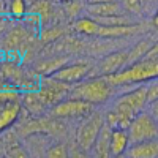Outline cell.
Segmentation results:
<instances>
[{
	"instance_id": "8fae6325",
	"label": "cell",
	"mask_w": 158,
	"mask_h": 158,
	"mask_svg": "<svg viewBox=\"0 0 158 158\" xmlns=\"http://www.w3.org/2000/svg\"><path fill=\"white\" fill-rule=\"evenodd\" d=\"M24 108L21 103H5L0 108V130L8 131L16 128V123L22 118Z\"/></svg>"
},
{
	"instance_id": "d6986e66",
	"label": "cell",
	"mask_w": 158,
	"mask_h": 158,
	"mask_svg": "<svg viewBox=\"0 0 158 158\" xmlns=\"http://www.w3.org/2000/svg\"><path fill=\"white\" fill-rule=\"evenodd\" d=\"M73 29L76 33L84 35V36H97V30H98V22L90 18V16H82L81 19L74 21Z\"/></svg>"
},
{
	"instance_id": "9c48e42d",
	"label": "cell",
	"mask_w": 158,
	"mask_h": 158,
	"mask_svg": "<svg viewBox=\"0 0 158 158\" xmlns=\"http://www.w3.org/2000/svg\"><path fill=\"white\" fill-rule=\"evenodd\" d=\"M117 98L122 103H125L128 108H131L136 114L146 111L147 106H149V103H147V85L146 84H141V85H136L131 90L122 92L120 95H117Z\"/></svg>"
},
{
	"instance_id": "ba28073f",
	"label": "cell",
	"mask_w": 158,
	"mask_h": 158,
	"mask_svg": "<svg viewBox=\"0 0 158 158\" xmlns=\"http://www.w3.org/2000/svg\"><path fill=\"white\" fill-rule=\"evenodd\" d=\"M128 67V51H115L104 57L100 63H97L95 71L101 77H106L115 73H120Z\"/></svg>"
},
{
	"instance_id": "603a6c76",
	"label": "cell",
	"mask_w": 158,
	"mask_h": 158,
	"mask_svg": "<svg viewBox=\"0 0 158 158\" xmlns=\"http://www.w3.org/2000/svg\"><path fill=\"white\" fill-rule=\"evenodd\" d=\"M85 8H87V3H82V2H70V3L63 5L65 15H67L70 19H73V21L81 19L82 18L81 15L85 11Z\"/></svg>"
},
{
	"instance_id": "7a4b0ae2",
	"label": "cell",
	"mask_w": 158,
	"mask_h": 158,
	"mask_svg": "<svg viewBox=\"0 0 158 158\" xmlns=\"http://www.w3.org/2000/svg\"><path fill=\"white\" fill-rule=\"evenodd\" d=\"M15 130L19 138H29L33 135L60 138V136H65L68 131L65 120H60V118H56L52 115H43V117L27 115L19 125H16Z\"/></svg>"
},
{
	"instance_id": "83f0119b",
	"label": "cell",
	"mask_w": 158,
	"mask_h": 158,
	"mask_svg": "<svg viewBox=\"0 0 158 158\" xmlns=\"http://www.w3.org/2000/svg\"><path fill=\"white\" fill-rule=\"evenodd\" d=\"M147 111L153 115V118L158 122V101H155V103L149 104V106H147Z\"/></svg>"
},
{
	"instance_id": "e0dca14e",
	"label": "cell",
	"mask_w": 158,
	"mask_h": 158,
	"mask_svg": "<svg viewBox=\"0 0 158 158\" xmlns=\"http://www.w3.org/2000/svg\"><path fill=\"white\" fill-rule=\"evenodd\" d=\"M65 65H68V59L63 57V56H59V57H54V59H46V60H41L36 67V73L41 74L43 77H51L52 74H56L62 67H65Z\"/></svg>"
},
{
	"instance_id": "52a82bcc",
	"label": "cell",
	"mask_w": 158,
	"mask_h": 158,
	"mask_svg": "<svg viewBox=\"0 0 158 158\" xmlns=\"http://www.w3.org/2000/svg\"><path fill=\"white\" fill-rule=\"evenodd\" d=\"M94 63L92 62H76V63H68L62 67L56 74H52L51 77L57 79L60 82L70 84V85H76L79 82L85 81L87 77H92L94 73Z\"/></svg>"
},
{
	"instance_id": "277c9868",
	"label": "cell",
	"mask_w": 158,
	"mask_h": 158,
	"mask_svg": "<svg viewBox=\"0 0 158 158\" xmlns=\"http://www.w3.org/2000/svg\"><path fill=\"white\" fill-rule=\"evenodd\" d=\"M127 131H128L131 144L153 141V139H158V122L146 109L133 118V122H131Z\"/></svg>"
},
{
	"instance_id": "2e32d148",
	"label": "cell",
	"mask_w": 158,
	"mask_h": 158,
	"mask_svg": "<svg viewBox=\"0 0 158 158\" xmlns=\"http://www.w3.org/2000/svg\"><path fill=\"white\" fill-rule=\"evenodd\" d=\"M131 142H130V136L127 130H120L115 128L111 133V153L112 156H120L125 155L127 150L130 149Z\"/></svg>"
},
{
	"instance_id": "5b68a950",
	"label": "cell",
	"mask_w": 158,
	"mask_h": 158,
	"mask_svg": "<svg viewBox=\"0 0 158 158\" xmlns=\"http://www.w3.org/2000/svg\"><path fill=\"white\" fill-rule=\"evenodd\" d=\"M71 89H73V85L60 82L54 77H43L41 89L38 90V95L41 98V101L44 103V106L51 111L63 100L70 98Z\"/></svg>"
},
{
	"instance_id": "8992f818",
	"label": "cell",
	"mask_w": 158,
	"mask_h": 158,
	"mask_svg": "<svg viewBox=\"0 0 158 158\" xmlns=\"http://www.w3.org/2000/svg\"><path fill=\"white\" fill-rule=\"evenodd\" d=\"M95 111V106L74 98H67L59 103L56 108H52L49 115L60 118V120H82L90 112Z\"/></svg>"
},
{
	"instance_id": "7c38bea8",
	"label": "cell",
	"mask_w": 158,
	"mask_h": 158,
	"mask_svg": "<svg viewBox=\"0 0 158 158\" xmlns=\"http://www.w3.org/2000/svg\"><path fill=\"white\" fill-rule=\"evenodd\" d=\"M144 27L141 24H133V25H100L98 24V30L97 36L98 38H122V36H131L142 32Z\"/></svg>"
},
{
	"instance_id": "484cf974",
	"label": "cell",
	"mask_w": 158,
	"mask_h": 158,
	"mask_svg": "<svg viewBox=\"0 0 158 158\" xmlns=\"http://www.w3.org/2000/svg\"><path fill=\"white\" fill-rule=\"evenodd\" d=\"M70 158H92V156H90V152H85L79 146L73 144L71 149H70Z\"/></svg>"
},
{
	"instance_id": "4fadbf2b",
	"label": "cell",
	"mask_w": 158,
	"mask_h": 158,
	"mask_svg": "<svg viewBox=\"0 0 158 158\" xmlns=\"http://www.w3.org/2000/svg\"><path fill=\"white\" fill-rule=\"evenodd\" d=\"M21 104L29 117H43L46 115L48 108L44 106V103L40 98L38 92H25L22 94V100Z\"/></svg>"
},
{
	"instance_id": "f546056e",
	"label": "cell",
	"mask_w": 158,
	"mask_h": 158,
	"mask_svg": "<svg viewBox=\"0 0 158 158\" xmlns=\"http://www.w3.org/2000/svg\"><path fill=\"white\" fill-rule=\"evenodd\" d=\"M112 158H127L125 155H120V156H112Z\"/></svg>"
},
{
	"instance_id": "5bb4252c",
	"label": "cell",
	"mask_w": 158,
	"mask_h": 158,
	"mask_svg": "<svg viewBox=\"0 0 158 158\" xmlns=\"http://www.w3.org/2000/svg\"><path fill=\"white\" fill-rule=\"evenodd\" d=\"M111 133H112V130L108 125H104V128L101 130L97 142L94 144V147H92V150H90L92 158H112V153H111Z\"/></svg>"
},
{
	"instance_id": "d4e9b609",
	"label": "cell",
	"mask_w": 158,
	"mask_h": 158,
	"mask_svg": "<svg viewBox=\"0 0 158 158\" xmlns=\"http://www.w3.org/2000/svg\"><path fill=\"white\" fill-rule=\"evenodd\" d=\"M146 85H147V103L152 104L158 101V77L149 81Z\"/></svg>"
},
{
	"instance_id": "44dd1931",
	"label": "cell",
	"mask_w": 158,
	"mask_h": 158,
	"mask_svg": "<svg viewBox=\"0 0 158 158\" xmlns=\"http://www.w3.org/2000/svg\"><path fill=\"white\" fill-rule=\"evenodd\" d=\"M44 158H70V149L65 141H54L49 144Z\"/></svg>"
},
{
	"instance_id": "7402d4cb",
	"label": "cell",
	"mask_w": 158,
	"mask_h": 158,
	"mask_svg": "<svg viewBox=\"0 0 158 158\" xmlns=\"http://www.w3.org/2000/svg\"><path fill=\"white\" fill-rule=\"evenodd\" d=\"M8 15L15 19H24L29 15V3L22 0H11L8 2Z\"/></svg>"
},
{
	"instance_id": "f1b7e54d",
	"label": "cell",
	"mask_w": 158,
	"mask_h": 158,
	"mask_svg": "<svg viewBox=\"0 0 158 158\" xmlns=\"http://www.w3.org/2000/svg\"><path fill=\"white\" fill-rule=\"evenodd\" d=\"M152 24H153V27L158 29V10L155 11V15H153V19H152Z\"/></svg>"
},
{
	"instance_id": "9a60e30c",
	"label": "cell",
	"mask_w": 158,
	"mask_h": 158,
	"mask_svg": "<svg viewBox=\"0 0 158 158\" xmlns=\"http://www.w3.org/2000/svg\"><path fill=\"white\" fill-rule=\"evenodd\" d=\"M125 156L127 158H158V139L131 144Z\"/></svg>"
},
{
	"instance_id": "3957f363",
	"label": "cell",
	"mask_w": 158,
	"mask_h": 158,
	"mask_svg": "<svg viewBox=\"0 0 158 158\" xmlns=\"http://www.w3.org/2000/svg\"><path fill=\"white\" fill-rule=\"evenodd\" d=\"M106 122H104V112L100 109H95L90 112L85 118L79 120L76 131H74V144L79 146L82 150L90 152L94 144L97 142L101 130L104 128Z\"/></svg>"
},
{
	"instance_id": "30bf717a",
	"label": "cell",
	"mask_w": 158,
	"mask_h": 158,
	"mask_svg": "<svg viewBox=\"0 0 158 158\" xmlns=\"http://www.w3.org/2000/svg\"><path fill=\"white\" fill-rule=\"evenodd\" d=\"M123 3L120 2H90L87 3L85 13L94 19H104L123 15Z\"/></svg>"
},
{
	"instance_id": "ffe728a7",
	"label": "cell",
	"mask_w": 158,
	"mask_h": 158,
	"mask_svg": "<svg viewBox=\"0 0 158 158\" xmlns=\"http://www.w3.org/2000/svg\"><path fill=\"white\" fill-rule=\"evenodd\" d=\"M22 100V92L18 85L3 81L2 82V90H0V103H21Z\"/></svg>"
},
{
	"instance_id": "ac0fdd59",
	"label": "cell",
	"mask_w": 158,
	"mask_h": 158,
	"mask_svg": "<svg viewBox=\"0 0 158 158\" xmlns=\"http://www.w3.org/2000/svg\"><path fill=\"white\" fill-rule=\"evenodd\" d=\"M152 46H153V43L150 41V40H147V38L138 41L133 48L128 51V67H130V65H135V63L141 62L144 57L147 56V52L150 51Z\"/></svg>"
},
{
	"instance_id": "4316f807",
	"label": "cell",
	"mask_w": 158,
	"mask_h": 158,
	"mask_svg": "<svg viewBox=\"0 0 158 158\" xmlns=\"http://www.w3.org/2000/svg\"><path fill=\"white\" fill-rule=\"evenodd\" d=\"M142 3L141 2H123V10H128V8H133L131 13H135V15H141V8Z\"/></svg>"
},
{
	"instance_id": "6da1fadb",
	"label": "cell",
	"mask_w": 158,
	"mask_h": 158,
	"mask_svg": "<svg viewBox=\"0 0 158 158\" xmlns=\"http://www.w3.org/2000/svg\"><path fill=\"white\" fill-rule=\"evenodd\" d=\"M115 90L117 89L106 81V77L94 76L73 85L70 98L85 101L92 106H103L115 98Z\"/></svg>"
},
{
	"instance_id": "cb8c5ba5",
	"label": "cell",
	"mask_w": 158,
	"mask_h": 158,
	"mask_svg": "<svg viewBox=\"0 0 158 158\" xmlns=\"http://www.w3.org/2000/svg\"><path fill=\"white\" fill-rule=\"evenodd\" d=\"M62 35H63V27L57 25V27H49V29L43 30L41 40H43V41H52V40H57Z\"/></svg>"
}]
</instances>
